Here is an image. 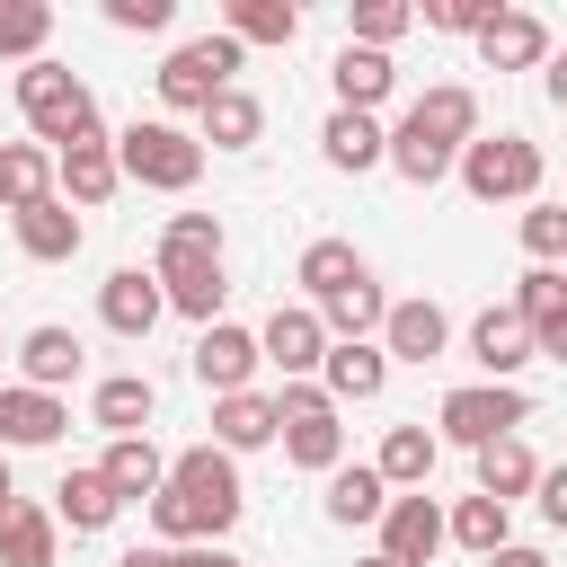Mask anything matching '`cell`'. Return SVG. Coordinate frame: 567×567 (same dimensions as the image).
Masks as SVG:
<instances>
[{
    "mask_svg": "<svg viewBox=\"0 0 567 567\" xmlns=\"http://www.w3.org/2000/svg\"><path fill=\"white\" fill-rule=\"evenodd\" d=\"M239 461L230 452H213V443H195V452H177L168 461V478H159V496H151V523H159V549H213L230 523H239Z\"/></svg>",
    "mask_w": 567,
    "mask_h": 567,
    "instance_id": "6da1fadb",
    "label": "cell"
},
{
    "mask_svg": "<svg viewBox=\"0 0 567 567\" xmlns=\"http://www.w3.org/2000/svg\"><path fill=\"white\" fill-rule=\"evenodd\" d=\"M478 133V97L461 89V80H443V89H425L390 133H381V159L408 177V186H434L452 159H461V142Z\"/></svg>",
    "mask_w": 567,
    "mask_h": 567,
    "instance_id": "7a4b0ae2",
    "label": "cell"
},
{
    "mask_svg": "<svg viewBox=\"0 0 567 567\" xmlns=\"http://www.w3.org/2000/svg\"><path fill=\"white\" fill-rule=\"evenodd\" d=\"M151 284H159V310H186L195 328H213L221 319V221L213 213H177L168 230H159V266H151Z\"/></svg>",
    "mask_w": 567,
    "mask_h": 567,
    "instance_id": "3957f363",
    "label": "cell"
},
{
    "mask_svg": "<svg viewBox=\"0 0 567 567\" xmlns=\"http://www.w3.org/2000/svg\"><path fill=\"white\" fill-rule=\"evenodd\" d=\"M106 151H115V177H133V186H151V195H186V186L204 177V142H195L186 124H168V115H133Z\"/></svg>",
    "mask_w": 567,
    "mask_h": 567,
    "instance_id": "277c9868",
    "label": "cell"
},
{
    "mask_svg": "<svg viewBox=\"0 0 567 567\" xmlns=\"http://www.w3.org/2000/svg\"><path fill=\"white\" fill-rule=\"evenodd\" d=\"M18 115H27L35 151H44V142H53V151L97 142V97H89V80L62 71V62H27V71H18Z\"/></svg>",
    "mask_w": 567,
    "mask_h": 567,
    "instance_id": "5b68a950",
    "label": "cell"
},
{
    "mask_svg": "<svg viewBox=\"0 0 567 567\" xmlns=\"http://www.w3.org/2000/svg\"><path fill=\"white\" fill-rule=\"evenodd\" d=\"M452 168L478 204H540V142L523 133H470Z\"/></svg>",
    "mask_w": 567,
    "mask_h": 567,
    "instance_id": "8992f818",
    "label": "cell"
},
{
    "mask_svg": "<svg viewBox=\"0 0 567 567\" xmlns=\"http://www.w3.org/2000/svg\"><path fill=\"white\" fill-rule=\"evenodd\" d=\"M275 434H284V461L292 470H337L346 461V425H337V399L319 390V381H284L275 390Z\"/></svg>",
    "mask_w": 567,
    "mask_h": 567,
    "instance_id": "52a82bcc",
    "label": "cell"
},
{
    "mask_svg": "<svg viewBox=\"0 0 567 567\" xmlns=\"http://www.w3.org/2000/svg\"><path fill=\"white\" fill-rule=\"evenodd\" d=\"M434 425L452 434V443H496V434H514V425H532V390L523 381H470V390H443V408H434ZM434 434V443H443Z\"/></svg>",
    "mask_w": 567,
    "mask_h": 567,
    "instance_id": "ba28073f",
    "label": "cell"
},
{
    "mask_svg": "<svg viewBox=\"0 0 567 567\" xmlns=\"http://www.w3.org/2000/svg\"><path fill=\"white\" fill-rule=\"evenodd\" d=\"M230 71H239V44H230V35H186V44L159 62V106L204 115V106L230 89Z\"/></svg>",
    "mask_w": 567,
    "mask_h": 567,
    "instance_id": "9c48e42d",
    "label": "cell"
},
{
    "mask_svg": "<svg viewBox=\"0 0 567 567\" xmlns=\"http://www.w3.org/2000/svg\"><path fill=\"white\" fill-rule=\"evenodd\" d=\"M319 354H328L319 310H310V301H275V310H266V328H257V363H275L284 381H310V372H319Z\"/></svg>",
    "mask_w": 567,
    "mask_h": 567,
    "instance_id": "30bf717a",
    "label": "cell"
},
{
    "mask_svg": "<svg viewBox=\"0 0 567 567\" xmlns=\"http://www.w3.org/2000/svg\"><path fill=\"white\" fill-rule=\"evenodd\" d=\"M443 549V505L416 487V496H390L381 505V549L372 558H390V567H425Z\"/></svg>",
    "mask_w": 567,
    "mask_h": 567,
    "instance_id": "8fae6325",
    "label": "cell"
},
{
    "mask_svg": "<svg viewBox=\"0 0 567 567\" xmlns=\"http://www.w3.org/2000/svg\"><path fill=\"white\" fill-rule=\"evenodd\" d=\"M505 310L523 319L532 354H567V275H558V266H532V275L514 284V301H505Z\"/></svg>",
    "mask_w": 567,
    "mask_h": 567,
    "instance_id": "7c38bea8",
    "label": "cell"
},
{
    "mask_svg": "<svg viewBox=\"0 0 567 567\" xmlns=\"http://www.w3.org/2000/svg\"><path fill=\"white\" fill-rule=\"evenodd\" d=\"M195 381H204L213 399L248 390V381H257V328H230V319H213V328L195 337Z\"/></svg>",
    "mask_w": 567,
    "mask_h": 567,
    "instance_id": "4fadbf2b",
    "label": "cell"
},
{
    "mask_svg": "<svg viewBox=\"0 0 567 567\" xmlns=\"http://www.w3.org/2000/svg\"><path fill=\"white\" fill-rule=\"evenodd\" d=\"M62 425H71V408L53 390H27V381L0 390V452H44V443H62Z\"/></svg>",
    "mask_w": 567,
    "mask_h": 567,
    "instance_id": "5bb4252c",
    "label": "cell"
},
{
    "mask_svg": "<svg viewBox=\"0 0 567 567\" xmlns=\"http://www.w3.org/2000/svg\"><path fill=\"white\" fill-rule=\"evenodd\" d=\"M452 346V319L434 301H390L381 310V363H434Z\"/></svg>",
    "mask_w": 567,
    "mask_h": 567,
    "instance_id": "9a60e30c",
    "label": "cell"
},
{
    "mask_svg": "<svg viewBox=\"0 0 567 567\" xmlns=\"http://www.w3.org/2000/svg\"><path fill=\"white\" fill-rule=\"evenodd\" d=\"M478 53H487V71H532V62H549V18H532V9H487Z\"/></svg>",
    "mask_w": 567,
    "mask_h": 567,
    "instance_id": "2e32d148",
    "label": "cell"
},
{
    "mask_svg": "<svg viewBox=\"0 0 567 567\" xmlns=\"http://www.w3.org/2000/svg\"><path fill=\"white\" fill-rule=\"evenodd\" d=\"M115 186H124V177H115L106 133H97V142H71V151H53V195H62V204H80V213H89V204H106Z\"/></svg>",
    "mask_w": 567,
    "mask_h": 567,
    "instance_id": "e0dca14e",
    "label": "cell"
},
{
    "mask_svg": "<svg viewBox=\"0 0 567 567\" xmlns=\"http://www.w3.org/2000/svg\"><path fill=\"white\" fill-rule=\"evenodd\" d=\"M97 478L115 487V505H142V496H159L168 452H159L151 434H115V443H106V461H97Z\"/></svg>",
    "mask_w": 567,
    "mask_h": 567,
    "instance_id": "ac0fdd59",
    "label": "cell"
},
{
    "mask_svg": "<svg viewBox=\"0 0 567 567\" xmlns=\"http://www.w3.org/2000/svg\"><path fill=\"white\" fill-rule=\"evenodd\" d=\"M9 221H18V248H27L35 266L80 257V239H89V230H80V213H71L62 195H44V204H27V213H9Z\"/></svg>",
    "mask_w": 567,
    "mask_h": 567,
    "instance_id": "d6986e66",
    "label": "cell"
},
{
    "mask_svg": "<svg viewBox=\"0 0 567 567\" xmlns=\"http://www.w3.org/2000/svg\"><path fill=\"white\" fill-rule=\"evenodd\" d=\"M97 319H106L115 337H151V328H159V284H151L142 266H115V275L97 284Z\"/></svg>",
    "mask_w": 567,
    "mask_h": 567,
    "instance_id": "ffe728a7",
    "label": "cell"
},
{
    "mask_svg": "<svg viewBox=\"0 0 567 567\" xmlns=\"http://www.w3.org/2000/svg\"><path fill=\"white\" fill-rule=\"evenodd\" d=\"M328 80H337V106H346V115H372V106L399 89V62H390V53H363V44H346V53L328 62Z\"/></svg>",
    "mask_w": 567,
    "mask_h": 567,
    "instance_id": "44dd1931",
    "label": "cell"
},
{
    "mask_svg": "<svg viewBox=\"0 0 567 567\" xmlns=\"http://www.w3.org/2000/svg\"><path fill=\"white\" fill-rule=\"evenodd\" d=\"M470 363H478L487 381H514V372L532 363V337H523V319H514V310H478V319H470Z\"/></svg>",
    "mask_w": 567,
    "mask_h": 567,
    "instance_id": "7402d4cb",
    "label": "cell"
},
{
    "mask_svg": "<svg viewBox=\"0 0 567 567\" xmlns=\"http://www.w3.org/2000/svg\"><path fill=\"white\" fill-rule=\"evenodd\" d=\"M80 354H89V346H80L71 328H27V337H18L27 390H53V399H62V381H80Z\"/></svg>",
    "mask_w": 567,
    "mask_h": 567,
    "instance_id": "603a6c76",
    "label": "cell"
},
{
    "mask_svg": "<svg viewBox=\"0 0 567 567\" xmlns=\"http://www.w3.org/2000/svg\"><path fill=\"white\" fill-rule=\"evenodd\" d=\"M381 381H390L381 346H328V354H319V390H328L337 408H363V399H381Z\"/></svg>",
    "mask_w": 567,
    "mask_h": 567,
    "instance_id": "cb8c5ba5",
    "label": "cell"
},
{
    "mask_svg": "<svg viewBox=\"0 0 567 567\" xmlns=\"http://www.w3.org/2000/svg\"><path fill=\"white\" fill-rule=\"evenodd\" d=\"M257 443H275V399L266 390H230V399H213V452H257Z\"/></svg>",
    "mask_w": 567,
    "mask_h": 567,
    "instance_id": "d4e9b609",
    "label": "cell"
},
{
    "mask_svg": "<svg viewBox=\"0 0 567 567\" xmlns=\"http://www.w3.org/2000/svg\"><path fill=\"white\" fill-rule=\"evenodd\" d=\"M434 452H443V443H434L425 425H390V434H381V461H372V478H381L390 496H416V487L434 478Z\"/></svg>",
    "mask_w": 567,
    "mask_h": 567,
    "instance_id": "484cf974",
    "label": "cell"
},
{
    "mask_svg": "<svg viewBox=\"0 0 567 567\" xmlns=\"http://www.w3.org/2000/svg\"><path fill=\"white\" fill-rule=\"evenodd\" d=\"M549 461L523 443V434H496V443H478V496H496V505H514V496H532V478H540Z\"/></svg>",
    "mask_w": 567,
    "mask_h": 567,
    "instance_id": "4316f807",
    "label": "cell"
},
{
    "mask_svg": "<svg viewBox=\"0 0 567 567\" xmlns=\"http://www.w3.org/2000/svg\"><path fill=\"white\" fill-rule=\"evenodd\" d=\"M363 275H372V266L354 257V239H310V248H301V292H310V310H328V301L354 292Z\"/></svg>",
    "mask_w": 567,
    "mask_h": 567,
    "instance_id": "83f0119b",
    "label": "cell"
},
{
    "mask_svg": "<svg viewBox=\"0 0 567 567\" xmlns=\"http://www.w3.org/2000/svg\"><path fill=\"white\" fill-rule=\"evenodd\" d=\"M151 408H159V390H151L142 372H106V381L89 390V416L106 425V443H115V434H142V425H151Z\"/></svg>",
    "mask_w": 567,
    "mask_h": 567,
    "instance_id": "f1b7e54d",
    "label": "cell"
},
{
    "mask_svg": "<svg viewBox=\"0 0 567 567\" xmlns=\"http://www.w3.org/2000/svg\"><path fill=\"white\" fill-rule=\"evenodd\" d=\"M53 540H62V523L44 514V505H9L0 514V567H53Z\"/></svg>",
    "mask_w": 567,
    "mask_h": 567,
    "instance_id": "f546056e",
    "label": "cell"
},
{
    "mask_svg": "<svg viewBox=\"0 0 567 567\" xmlns=\"http://www.w3.org/2000/svg\"><path fill=\"white\" fill-rule=\"evenodd\" d=\"M221 35H230L239 53H248V44H292V35H301V9H292V0H230V9H221Z\"/></svg>",
    "mask_w": 567,
    "mask_h": 567,
    "instance_id": "4dcf8cb0",
    "label": "cell"
},
{
    "mask_svg": "<svg viewBox=\"0 0 567 567\" xmlns=\"http://www.w3.org/2000/svg\"><path fill=\"white\" fill-rule=\"evenodd\" d=\"M44 514H53V523H71V532H106L124 505H115V487H106L97 470H71V478L53 487V505H44Z\"/></svg>",
    "mask_w": 567,
    "mask_h": 567,
    "instance_id": "1f68e13d",
    "label": "cell"
},
{
    "mask_svg": "<svg viewBox=\"0 0 567 567\" xmlns=\"http://www.w3.org/2000/svg\"><path fill=\"white\" fill-rule=\"evenodd\" d=\"M443 540H461L470 558H496V549L514 540V514H505L496 496H461V505L443 514Z\"/></svg>",
    "mask_w": 567,
    "mask_h": 567,
    "instance_id": "d6a6232c",
    "label": "cell"
},
{
    "mask_svg": "<svg viewBox=\"0 0 567 567\" xmlns=\"http://www.w3.org/2000/svg\"><path fill=\"white\" fill-rule=\"evenodd\" d=\"M53 195V151L35 142H0V213H27Z\"/></svg>",
    "mask_w": 567,
    "mask_h": 567,
    "instance_id": "836d02e7",
    "label": "cell"
},
{
    "mask_svg": "<svg viewBox=\"0 0 567 567\" xmlns=\"http://www.w3.org/2000/svg\"><path fill=\"white\" fill-rule=\"evenodd\" d=\"M257 133H266V106H257V97H248V89L230 80V89H221V97L204 106V133H195V142H213V151H248Z\"/></svg>",
    "mask_w": 567,
    "mask_h": 567,
    "instance_id": "e575fe53",
    "label": "cell"
},
{
    "mask_svg": "<svg viewBox=\"0 0 567 567\" xmlns=\"http://www.w3.org/2000/svg\"><path fill=\"white\" fill-rule=\"evenodd\" d=\"M319 159H328V168H354V177H363V168H381V124L337 106V115L319 124Z\"/></svg>",
    "mask_w": 567,
    "mask_h": 567,
    "instance_id": "d590c367",
    "label": "cell"
},
{
    "mask_svg": "<svg viewBox=\"0 0 567 567\" xmlns=\"http://www.w3.org/2000/svg\"><path fill=\"white\" fill-rule=\"evenodd\" d=\"M390 487L372 478V461H337L328 470V523H381Z\"/></svg>",
    "mask_w": 567,
    "mask_h": 567,
    "instance_id": "8d00e7d4",
    "label": "cell"
},
{
    "mask_svg": "<svg viewBox=\"0 0 567 567\" xmlns=\"http://www.w3.org/2000/svg\"><path fill=\"white\" fill-rule=\"evenodd\" d=\"M44 35H53L44 0H0V53L9 62H44Z\"/></svg>",
    "mask_w": 567,
    "mask_h": 567,
    "instance_id": "74e56055",
    "label": "cell"
},
{
    "mask_svg": "<svg viewBox=\"0 0 567 567\" xmlns=\"http://www.w3.org/2000/svg\"><path fill=\"white\" fill-rule=\"evenodd\" d=\"M408 27H416V9H408V0H354V35H346V44H363V53H390Z\"/></svg>",
    "mask_w": 567,
    "mask_h": 567,
    "instance_id": "f35d334b",
    "label": "cell"
},
{
    "mask_svg": "<svg viewBox=\"0 0 567 567\" xmlns=\"http://www.w3.org/2000/svg\"><path fill=\"white\" fill-rule=\"evenodd\" d=\"M523 248H532V266H558L567 257V213L558 204H523Z\"/></svg>",
    "mask_w": 567,
    "mask_h": 567,
    "instance_id": "ab89813d",
    "label": "cell"
},
{
    "mask_svg": "<svg viewBox=\"0 0 567 567\" xmlns=\"http://www.w3.org/2000/svg\"><path fill=\"white\" fill-rule=\"evenodd\" d=\"M487 9H496V0H425L416 18H425L434 35H478V27H487Z\"/></svg>",
    "mask_w": 567,
    "mask_h": 567,
    "instance_id": "60d3db41",
    "label": "cell"
},
{
    "mask_svg": "<svg viewBox=\"0 0 567 567\" xmlns=\"http://www.w3.org/2000/svg\"><path fill=\"white\" fill-rule=\"evenodd\" d=\"M177 18V0H106V27H124V35H159Z\"/></svg>",
    "mask_w": 567,
    "mask_h": 567,
    "instance_id": "b9f144b4",
    "label": "cell"
},
{
    "mask_svg": "<svg viewBox=\"0 0 567 567\" xmlns=\"http://www.w3.org/2000/svg\"><path fill=\"white\" fill-rule=\"evenodd\" d=\"M487 567H549V549H532V540H505Z\"/></svg>",
    "mask_w": 567,
    "mask_h": 567,
    "instance_id": "7bdbcfd3",
    "label": "cell"
},
{
    "mask_svg": "<svg viewBox=\"0 0 567 567\" xmlns=\"http://www.w3.org/2000/svg\"><path fill=\"white\" fill-rule=\"evenodd\" d=\"M177 567H248V558H230V549L213 540V549H177Z\"/></svg>",
    "mask_w": 567,
    "mask_h": 567,
    "instance_id": "ee69618b",
    "label": "cell"
},
{
    "mask_svg": "<svg viewBox=\"0 0 567 567\" xmlns=\"http://www.w3.org/2000/svg\"><path fill=\"white\" fill-rule=\"evenodd\" d=\"M115 567H177V549H159V540H151V549H124Z\"/></svg>",
    "mask_w": 567,
    "mask_h": 567,
    "instance_id": "f6af8a7d",
    "label": "cell"
},
{
    "mask_svg": "<svg viewBox=\"0 0 567 567\" xmlns=\"http://www.w3.org/2000/svg\"><path fill=\"white\" fill-rule=\"evenodd\" d=\"M9 505H18V487H9V452H0V514H9Z\"/></svg>",
    "mask_w": 567,
    "mask_h": 567,
    "instance_id": "bcb514c9",
    "label": "cell"
},
{
    "mask_svg": "<svg viewBox=\"0 0 567 567\" xmlns=\"http://www.w3.org/2000/svg\"><path fill=\"white\" fill-rule=\"evenodd\" d=\"M363 567H390V558H363Z\"/></svg>",
    "mask_w": 567,
    "mask_h": 567,
    "instance_id": "7dc6e473",
    "label": "cell"
},
{
    "mask_svg": "<svg viewBox=\"0 0 567 567\" xmlns=\"http://www.w3.org/2000/svg\"><path fill=\"white\" fill-rule=\"evenodd\" d=\"M0 354H9V346H0Z\"/></svg>",
    "mask_w": 567,
    "mask_h": 567,
    "instance_id": "c3c4849f",
    "label": "cell"
}]
</instances>
